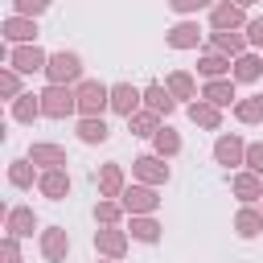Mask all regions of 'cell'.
Here are the masks:
<instances>
[{
  "instance_id": "1",
  "label": "cell",
  "mask_w": 263,
  "mask_h": 263,
  "mask_svg": "<svg viewBox=\"0 0 263 263\" xmlns=\"http://www.w3.org/2000/svg\"><path fill=\"white\" fill-rule=\"evenodd\" d=\"M78 111V90L74 86H62V82H49L41 90V115L45 119H70Z\"/></svg>"
},
{
  "instance_id": "2",
  "label": "cell",
  "mask_w": 263,
  "mask_h": 263,
  "mask_svg": "<svg viewBox=\"0 0 263 263\" xmlns=\"http://www.w3.org/2000/svg\"><path fill=\"white\" fill-rule=\"evenodd\" d=\"M45 78H49V82H62V86H78V82H82V58H78L74 49H58V53H49Z\"/></svg>"
},
{
  "instance_id": "3",
  "label": "cell",
  "mask_w": 263,
  "mask_h": 263,
  "mask_svg": "<svg viewBox=\"0 0 263 263\" xmlns=\"http://www.w3.org/2000/svg\"><path fill=\"white\" fill-rule=\"evenodd\" d=\"M74 90H78V115H103V111H111V86H103L99 78H82Z\"/></svg>"
},
{
  "instance_id": "4",
  "label": "cell",
  "mask_w": 263,
  "mask_h": 263,
  "mask_svg": "<svg viewBox=\"0 0 263 263\" xmlns=\"http://www.w3.org/2000/svg\"><path fill=\"white\" fill-rule=\"evenodd\" d=\"M8 66H16L21 74H45L49 53H45L37 41H25V45H12V49H8Z\"/></svg>"
},
{
  "instance_id": "5",
  "label": "cell",
  "mask_w": 263,
  "mask_h": 263,
  "mask_svg": "<svg viewBox=\"0 0 263 263\" xmlns=\"http://www.w3.org/2000/svg\"><path fill=\"white\" fill-rule=\"evenodd\" d=\"M132 177H136V181H144V185H156V189H160V185H168V177H173V173H168V160H164V156L144 152V156H136V160H132Z\"/></svg>"
},
{
  "instance_id": "6",
  "label": "cell",
  "mask_w": 263,
  "mask_h": 263,
  "mask_svg": "<svg viewBox=\"0 0 263 263\" xmlns=\"http://www.w3.org/2000/svg\"><path fill=\"white\" fill-rule=\"evenodd\" d=\"M119 201H123L127 214H156V210H160V193H156V185H144V181L127 185V189L119 193Z\"/></svg>"
},
{
  "instance_id": "7",
  "label": "cell",
  "mask_w": 263,
  "mask_h": 263,
  "mask_svg": "<svg viewBox=\"0 0 263 263\" xmlns=\"http://www.w3.org/2000/svg\"><path fill=\"white\" fill-rule=\"evenodd\" d=\"M127 242H132V234L123 226H99L95 230V251L103 259H123L127 255Z\"/></svg>"
},
{
  "instance_id": "8",
  "label": "cell",
  "mask_w": 263,
  "mask_h": 263,
  "mask_svg": "<svg viewBox=\"0 0 263 263\" xmlns=\"http://www.w3.org/2000/svg\"><path fill=\"white\" fill-rule=\"evenodd\" d=\"M214 164H222V168L247 164V144H242L234 132H222V136L214 140Z\"/></svg>"
},
{
  "instance_id": "9",
  "label": "cell",
  "mask_w": 263,
  "mask_h": 263,
  "mask_svg": "<svg viewBox=\"0 0 263 263\" xmlns=\"http://www.w3.org/2000/svg\"><path fill=\"white\" fill-rule=\"evenodd\" d=\"M230 193H234L242 205H255V201H263V177L251 173V168H234V173H230Z\"/></svg>"
},
{
  "instance_id": "10",
  "label": "cell",
  "mask_w": 263,
  "mask_h": 263,
  "mask_svg": "<svg viewBox=\"0 0 263 263\" xmlns=\"http://www.w3.org/2000/svg\"><path fill=\"white\" fill-rule=\"evenodd\" d=\"M0 37H4L8 45H25V41H37V16H21V12L4 16V21H0Z\"/></svg>"
},
{
  "instance_id": "11",
  "label": "cell",
  "mask_w": 263,
  "mask_h": 263,
  "mask_svg": "<svg viewBox=\"0 0 263 263\" xmlns=\"http://www.w3.org/2000/svg\"><path fill=\"white\" fill-rule=\"evenodd\" d=\"M247 8L242 4H234V0H218L214 8H210V29H247Z\"/></svg>"
},
{
  "instance_id": "12",
  "label": "cell",
  "mask_w": 263,
  "mask_h": 263,
  "mask_svg": "<svg viewBox=\"0 0 263 263\" xmlns=\"http://www.w3.org/2000/svg\"><path fill=\"white\" fill-rule=\"evenodd\" d=\"M140 107H144V90H136L132 82H115V86H111V111H115V115L132 119Z\"/></svg>"
},
{
  "instance_id": "13",
  "label": "cell",
  "mask_w": 263,
  "mask_h": 263,
  "mask_svg": "<svg viewBox=\"0 0 263 263\" xmlns=\"http://www.w3.org/2000/svg\"><path fill=\"white\" fill-rule=\"evenodd\" d=\"M4 230H8L12 238H33V230H41V222H37L33 205H12V210L4 214Z\"/></svg>"
},
{
  "instance_id": "14",
  "label": "cell",
  "mask_w": 263,
  "mask_h": 263,
  "mask_svg": "<svg viewBox=\"0 0 263 263\" xmlns=\"http://www.w3.org/2000/svg\"><path fill=\"white\" fill-rule=\"evenodd\" d=\"M41 255H45L49 263H66V255H70V234H66V226H41Z\"/></svg>"
},
{
  "instance_id": "15",
  "label": "cell",
  "mask_w": 263,
  "mask_h": 263,
  "mask_svg": "<svg viewBox=\"0 0 263 263\" xmlns=\"http://www.w3.org/2000/svg\"><path fill=\"white\" fill-rule=\"evenodd\" d=\"M210 49H218V53H226V58H238V53L251 49V41H247L242 29H214V33H210Z\"/></svg>"
},
{
  "instance_id": "16",
  "label": "cell",
  "mask_w": 263,
  "mask_h": 263,
  "mask_svg": "<svg viewBox=\"0 0 263 263\" xmlns=\"http://www.w3.org/2000/svg\"><path fill=\"white\" fill-rule=\"evenodd\" d=\"M185 115H189V123H197V127H205V132H218V127H222V107H214L210 99L185 103Z\"/></svg>"
},
{
  "instance_id": "17",
  "label": "cell",
  "mask_w": 263,
  "mask_h": 263,
  "mask_svg": "<svg viewBox=\"0 0 263 263\" xmlns=\"http://www.w3.org/2000/svg\"><path fill=\"white\" fill-rule=\"evenodd\" d=\"M37 189H41V197H49V201H66V197H70V173H66V168H41Z\"/></svg>"
},
{
  "instance_id": "18",
  "label": "cell",
  "mask_w": 263,
  "mask_h": 263,
  "mask_svg": "<svg viewBox=\"0 0 263 263\" xmlns=\"http://www.w3.org/2000/svg\"><path fill=\"white\" fill-rule=\"evenodd\" d=\"M168 49H197L201 45V25L197 21H177L168 33H164Z\"/></svg>"
},
{
  "instance_id": "19",
  "label": "cell",
  "mask_w": 263,
  "mask_h": 263,
  "mask_svg": "<svg viewBox=\"0 0 263 263\" xmlns=\"http://www.w3.org/2000/svg\"><path fill=\"white\" fill-rule=\"evenodd\" d=\"M234 86H238V82H234L230 74H226V78H205V86H201V99H210L214 107H222V111H226L230 103H238Z\"/></svg>"
},
{
  "instance_id": "20",
  "label": "cell",
  "mask_w": 263,
  "mask_h": 263,
  "mask_svg": "<svg viewBox=\"0 0 263 263\" xmlns=\"http://www.w3.org/2000/svg\"><path fill=\"white\" fill-rule=\"evenodd\" d=\"M29 160L37 168H66V148L62 144H49V140H37L29 148Z\"/></svg>"
},
{
  "instance_id": "21",
  "label": "cell",
  "mask_w": 263,
  "mask_h": 263,
  "mask_svg": "<svg viewBox=\"0 0 263 263\" xmlns=\"http://www.w3.org/2000/svg\"><path fill=\"white\" fill-rule=\"evenodd\" d=\"M127 189V177H123V164L119 160H107L99 168V197H119Z\"/></svg>"
},
{
  "instance_id": "22",
  "label": "cell",
  "mask_w": 263,
  "mask_h": 263,
  "mask_svg": "<svg viewBox=\"0 0 263 263\" xmlns=\"http://www.w3.org/2000/svg\"><path fill=\"white\" fill-rule=\"evenodd\" d=\"M230 78H234V82H259V78H263V53H255V49L238 53L234 66H230Z\"/></svg>"
},
{
  "instance_id": "23",
  "label": "cell",
  "mask_w": 263,
  "mask_h": 263,
  "mask_svg": "<svg viewBox=\"0 0 263 263\" xmlns=\"http://www.w3.org/2000/svg\"><path fill=\"white\" fill-rule=\"evenodd\" d=\"M144 107L156 111V115H173L177 99H173V90H168L164 82H148V86H144Z\"/></svg>"
},
{
  "instance_id": "24",
  "label": "cell",
  "mask_w": 263,
  "mask_h": 263,
  "mask_svg": "<svg viewBox=\"0 0 263 263\" xmlns=\"http://www.w3.org/2000/svg\"><path fill=\"white\" fill-rule=\"evenodd\" d=\"M230 66H234V58H226V53H218V49H205V53L197 58V74H201V78H226Z\"/></svg>"
},
{
  "instance_id": "25",
  "label": "cell",
  "mask_w": 263,
  "mask_h": 263,
  "mask_svg": "<svg viewBox=\"0 0 263 263\" xmlns=\"http://www.w3.org/2000/svg\"><path fill=\"white\" fill-rule=\"evenodd\" d=\"M78 140H82V144H107V140H111L107 119H103V115H82V119H78Z\"/></svg>"
},
{
  "instance_id": "26",
  "label": "cell",
  "mask_w": 263,
  "mask_h": 263,
  "mask_svg": "<svg viewBox=\"0 0 263 263\" xmlns=\"http://www.w3.org/2000/svg\"><path fill=\"white\" fill-rule=\"evenodd\" d=\"M164 86L173 90V99H177V103H193V99H197V82H193V74H189V70H173V74L164 78Z\"/></svg>"
},
{
  "instance_id": "27",
  "label": "cell",
  "mask_w": 263,
  "mask_h": 263,
  "mask_svg": "<svg viewBox=\"0 0 263 263\" xmlns=\"http://www.w3.org/2000/svg\"><path fill=\"white\" fill-rule=\"evenodd\" d=\"M33 181H41V173H37V164L29 156H21V160L8 164V185L12 189H33Z\"/></svg>"
},
{
  "instance_id": "28",
  "label": "cell",
  "mask_w": 263,
  "mask_h": 263,
  "mask_svg": "<svg viewBox=\"0 0 263 263\" xmlns=\"http://www.w3.org/2000/svg\"><path fill=\"white\" fill-rule=\"evenodd\" d=\"M160 222L152 218V214H132V226H127V234L136 238V242H160Z\"/></svg>"
},
{
  "instance_id": "29",
  "label": "cell",
  "mask_w": 263,
  "mask_h": 263,
  "mask_svg": "<svg viewBox=\"0 0 263 263\" xmlns=\"http://www.w3.org/2000/svg\"><path fill=\"white\" fill-rule=\"evenodd\" d=\"M234 234H238V238H255V234H263V210L242 205V210L234 214Z\"/></svg>"
},
{
  "instance_id": "30",
  "label": "cell",
  "mask_w": 263,
  "mask_h": 263,
  "mask_svg": "<svg viewBox=\"0 0 263 263\" xmlns=\"http://www.w3.org/2000/svg\"><path fill=\"white\" fill-rule=\"evenodd\" d=\"M12 119H16V123H33V119H41V95H33V90L16 95V99H12Z\"/></svg>"
},
{
  "instance_id": "31",
  "label": "cell",
  "mask_w": 263,
  "mask_h": 263,
  "mask_svg": "<svg viewBox=\"0 0 263 263\" xmlns=\"http://www.w3.org/2000/svg\"><path fill=\"white\" fill-rule=\"evenodd\" d=\"M160 119H164V115H156V111L140 107V111L127 119V132H132V136H148V140H152V136L160 132Z\"/></svg>"
},
{
  "instance_id": "32",
  "label": "cell",
  "mask_w": 263,
  "mask_h": 263,
  "mask_svg": "<svg viewBox=\"0 0 263 263\" xmlns=\"http://www.w3.org/2000/svg\"><path fill=\"white\" fill-rule=\"evenodd\" d=\"M152 152H156V156H164V160H168V156H177V152H181V132H177V127H168V123H160V132L152 136Z\"/></svg>"
},
{
  "instance_id": "33",
  "label": "cell",
  "mask_w": 263,
  "mask_h": 263,
  "mask_svg": "<svg viewBox=\"0 0 263 263\" xmlns=\"http://www.w3.org/2000/svg\"><path fill=\"white\" fill-rule=\"evenodd\" d=\"M123 214H127V210H123L119 197H99V201H95V222H99V226H119Z\"/></svg>"
},
{
  "instance_id": "34",
  "label": "cell",
  "mask_w": 263,
  "mask_h": 263,
  "mask_svg": "<svg viewBox=\"0 0 263 263\" xmlns=\"http://www.w3.org/2000/svg\"><path fill=\"white\" fill-rule=\"evenodd\" d=\"M234 119L238 123H263V95H247L234 103Z\"/></svg>"
},
{
  "instance_id": "35",
  "label": "cell",
  "mask_w": 263,
  "mask_h": 263,
  "mask_svg": "<svg viewBox=\"0 0 263 263\" xmlns=\"http://www.w3.org/2000/svg\"><path fill=\"white\" fill-rule=\"evenodd\" d=\"M16 95H25V90H21V70H16V66H4V70H0V99L12 103Z\"/></svg>"
},
{
  "instance_id": "36",
  "label": "cell",
  "mask_w": 263,
  "mask_h": 263,
  "mask_svg": "<svg viewBox=\"0 0 263 263\" xmlns=\"http://www.w3.org/2000/svg\"><path fill=\"white\" fill-rule=\"evenodd\" d=\"M0 259H4V263H25V255H21V238L4 234V238H0Z\"/></svg>"
},
{
  "instance_id": "37",
  "label": "cell",
  "mask_w": 263,
  "mask_h": 263,
  "mask_svg": "<svg viewBox=\"0 0 263 263\" xmlns=\"http://www.w3.org/2000/svg\"><path fill=\"white\" fill-rule=\"evenodd\" d=\"M218 0H168V8L173 12H181V16H193V12H201V8H214Z\"/></svg>"
},
{
  "instance_id": "38",
  "label": "cell",
  "mask_w": 263,
  "mask_h": 263,
  "mask_svg": "<svg viewBox=\"0 0 263 263\" xmlns=\"http://www.w3.org/2000/svg\"><path fill=\"white\" fill-rule=\"evenodd\" d=\"M49 4H53V0H12V12H21V16H41Z\"/></svg>"
},
{
  "instance_id": "39",
  "label": "cell",
  "mask_w": 263,
  "mask_h": 263,
  "mask_svg": "<svg viewBox=\"0 0 263 263\" xmlns=\"http://www.w3.org/2000/svg\"><path fill=\"white\" fill-rule=\"evenodd\" d=\"M242 33H247V41H251V49H263V16H251Z\"/></svg>"
},
{
  "instance_id": "40",
  "label": "cell",
  "mask_w": 263,
  "mask_h": 263,
  "mask_svg": "<svg viewBox=\"0 0 263 263\" xmlns=\"http://www.w3.org/2000/svg\"><path fill=\"white\" fill-rule=\"evenodd\" d=\"M247 168L263 177V140L259 144H247Z\"/></svg>"
},
{
  "instance_id": "41",
  "label": "cell",
  "mask_w": 263,
  "mask_h": 263,
  "mask_svg": "<svg viewBox=\"0 0 263 263\" xmlns=\"http://www.w3.org/2000/svg\"><path fill=\"white\" fill-rule=\"evenodd\" d=\"M234 4H242V8H255V4H259V0H234Z\"/></svg>"
},
{
  "instance_id": "42",
  "label": "cell",
  "mask_w": 263,
  "mask_h": 263,
  "mask_svg": "<svg viewBox=\"0 0 263 263\" xmlns=\"http://www.w3.org/2000/svg\"><path fill=\"white\" fill-rule=\"evenodd\" d=\"M99 263H119V259H99Z\"/></svg>"
}]
</instances>
